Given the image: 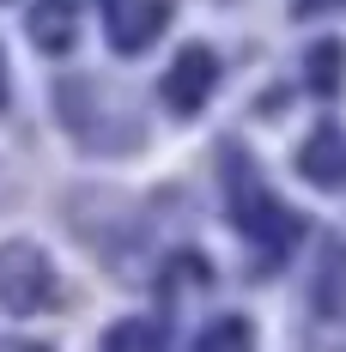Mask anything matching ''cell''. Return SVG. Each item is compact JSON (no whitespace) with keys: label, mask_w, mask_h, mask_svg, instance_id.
<instances>
[{"label":"cell","mask_w":346,"mask_h":352,"mask_svg":"<svg viewBox=\"0 0 346 352\" xmlns=\"http://www.w3.org/2000/svg\"><path fill=\"white\" fill-rule=\"evenodd\" d=\"M49 292H55V274H49L43 249L36 243H0V304L6 310H19V316L43 310Z\"/></svg>","instance_id":"1"},{"label":"cell","mask_w":346,"mask_h":352,"mask_svg":"<svg viewBox=\"0 0 346 352\" xmlns=\"http://www.w3.org/2000/svg\"><path fill=\"white\" fill-rule=\"evenodd\" d=\"M213 85H219V61H213L207 49H182L171 67H164V79H158V98L176 116H188V109H201V98H207Z\"/></svg>","instance_id":"2"},{"label":"cell","mask_w":346,"mask_h":352,"mask_svg":"<svg viewBox=\"0 0 346 352\" xmlns=\"http://www.w3.org/2000/svg\"><path fill=\"white\" fill-rule=\"evenodd\" d=\"M298 170L310 176L316 188H334V182H346V134L322 122L310 140H304V152H298Z\"/></svg>","instance_id":"3"},{"label":"cell","mask_w":346,"mask_h":352,"mask_svg":"<svg viewBox=\"0 0 346 352\" xmlns=\"http://www.w3.org/2000/svg\"><path fill=\"white\" fill-rule=\"evenodd\" d=\"M164 25H171V0H128V12H109L116 49H146Z\"/></svg>","instance_id":"4"},{"label":"cell","mask_w":346,"mask_h":352,"mask_svg":"<svg viewBox=\"0 0 346 352\" xmlns=\"http://www.w3.org/2000/svg\"><path fill=\"white\" fill-rule=\"evenodd\" d=\"M31 36L43 43V49H67L73 43V0H36Z\"/></svg>","instance_id":"5"},{"label":"cell","mask_w":346,"mask_h":352,"mask_svg":"<svg viewBox=\"0 0 346 352\" xmlns=\"http://www.w3.org/2000/svg\"><path fill=\"white\" fill-rule=\"evenodd\" d=\"M340 61H346L340 43H316L310 49V73H304V79H310L316 98H334V91H340Z\"/></svg>","instance_id":"6"},{"label":"cell","mask_w":346,"mask_h":352,"mask_svg":"<svg viewBox=\"0 0 346 352\" xmlns=\"http://www.w3.org/2000/svg\"><path fill=\"white\" fill-rule=\"evenodd\" d=\"M322 6H346V0H298V12H322Z\"/></svg>","instance_id":"7"}]
</instances>
